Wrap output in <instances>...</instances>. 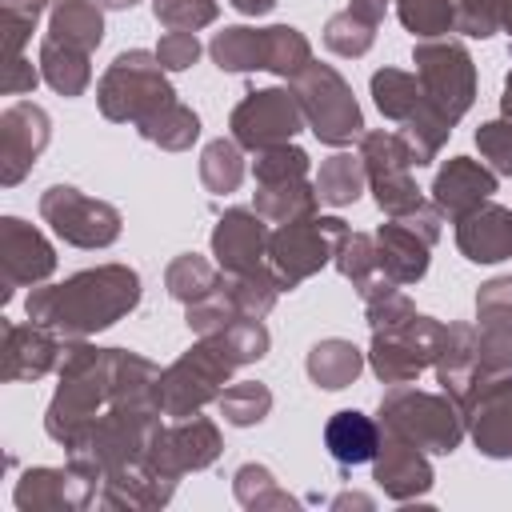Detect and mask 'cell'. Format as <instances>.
I'll return each mask as SVG.
<instances>
[{"instance_id":"1","label":"cell","mask_w":512,"mask_h":512,"mask_svg":"<svg viewBox=\"0 0 512 512\" xmlns=\"http://www.w3.org/2000/svg\"><path fill=\"white\" fill-rule=\"evenodd\" d=\"M324 444L340 464H368L376 456V428L360 412H336L324 428Z\"/></svg>"}]
</instances>
